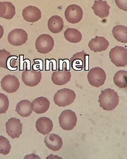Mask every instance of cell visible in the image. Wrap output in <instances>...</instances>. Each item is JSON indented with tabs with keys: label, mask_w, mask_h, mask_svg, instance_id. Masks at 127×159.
<instances>
[{
	"label": "cell",
	"mask_w": 127,
	"mask_h": 159,
	"mask_svg": "<svg viewBox=\"0 0 127 159\" xmlns=\"http://www.w3.org/2000/svg\"><path fill=\"white\" fill-rule=\"evenodd\" d=\"M33 105L30 101L27 100H23L17 103L16 111L21 116L27 117L32 113Z\"/></svg>",
	"instance_id": "obj_21"
},
{
	"label": "cell",
	"mask_w": 127,
	"mask_h": 159,
	"mask_svg": "<svg viewBox=\"0 0 127 159\" xmlns=\"http://www.w3.org/2000/svg\"><path fill=\"white\" fill-rule=\"evenodd\" d=\"M35 45L37 52L41 54H46L52 50L54 41L50 35L44 34L38 37L36 40Z\"/></svg>",
	"instance_id": "obj_6"
},
{
	"label": "cell",
	"mask_w": 127,
	"mask_h": 159,
	"mask_svg": "<svg viewBox=\"0 0 127 159\" xmlns=\"http://www.w3.org/2000/svg\"><path fill=\"white\" fill-rule=\"evenodd\" d=\"M11 55L10 52L3 48L0 50V67L7 69L6 62L7 59Z\"/></svg>",
	"instance_id": "obj_29"
},
{
	"label": "cell",
	"mask_w": 127,
	"mask_h": 159,
	"mask_svg": "<svg viewBox=\"0 0 127 159\" xmlns=\"http://www.w3.org/2000/svg\"><path fill=\"white\" fill-rule=\"evenodd\" d=\"M76 98L75 92L68 88L58 90L53 98L55 104L59 107H65L71 104Z\"/></svg>",
	"instance_id": "obj_3"
},
{
	"label": "cell",
	"mask_w": 127,
	"mask_h": 159,
	"mask_svg": "<svg viewBox=\"0 0 127 159\" xmlns=\"http://www.w3.org/2000/svg\"><path fill=\"white\" fill-rule=\"evenodd\" d=\"M109 45V43L104 37L96 36L88 43V46L90 49L95 52L106 50Z\"/></svg>",
	"instance_id": "obj_14"
},
{
	"label": "cell",
	"mask_w": 127,
	"mask_h": 159,
	"mask_svg": "<svg viewBox=\"0 0 127 159\" xmlns=\"http://www.w3.org/2000/svg\"><path fill=\"white\" fill-rule=\"evenodd\" d=\"M89 55L84 51L77 52L70 58L71 68L76 71L88 70Z\"/></svg>",
	"instance_id": "obj_5"
},
{
	"label": "cell",
	"mask_w": 127,
	"mask_h": 159,
	"mask_svg": "<svg viewBox=\"0 0 127 159\" xmlns=\"http://www.w3.org/2000/svg\"><path fill=\"white\" fill-rule=\"evenodd\" d=\"M110 7L106 1L98 0L94 1L92 8L96 15L101 18H103L108 16Z\"/></svg>",
	"instance_id": "obj_17"
},
{
	"label": "cell",
	"mask_w": 127,
	"mask_h": 159,
	"mask_svg": "<svg viewBox=\"0 0 127 159\" xmlns=\"http://www.w3.org/2000/svg\"><path fill=\"white\" fill-rule=\"evenodd\" d=\"M7 39L9 43L11 45L16 46H20L26 43L28 39V35L24 30L16 28L9 33Z\"/></svg>",
	"instance_id": "obj_9"
},
{
	"label": "cell",
	"mask_w": 127,
	"mask_h": 159,
	"mask_svg": "<svg viewBox=\"0 0 127 159\" xmlns=\"http://www.w3.org/2000/svg\"><path fill=\"white\" fill-rule=\"evenodd\" d=\"M35 126L38 132L45 135L49 134L52 130L53 124L50 119L47 117H43L37 120Z\"/></svg>",
	"instance_id": "obj_18"
},
{
	"label": "cell",
	"mask_w": 127,
	"mask_h": 159,
	"mask_svg": "<svg viewBox=\"0 0 127 159\" xmlns=\"http://www.w3.org/2000/svg\"><path fill=\"white\" fill-rule=\"evenodd\" d=\"M60 126L64 130H70L76 126L77 117L74 112L71 110L63 111L59 117Z\"/></svg>",
	"instance_id": "obj_7"
},
{
	"label": "cell",
	"mask_w": 127,
	"mask_h": 159,
	"mask_svg": "<svg viewBox=\"0 0 127 159\" xmlns=\"http://www.w3.org/2000/svg\"><path fill=\"white\" fill-rule=\"evenodd\" d=\"M111 62L117 67H124L127 64V50L123 47L116 46L109 53Z\"/></svg>",
	"instance_id": "obj_4"
},
{
	"label": "cell",
	"mask_w": 127,
	"mask_h": 159,
	"mask_svg": "<svg viewBox=\"0 0 127 159\" xmlns=\"http://www.w3.org/2000/svg\"><path fill=\"white\" fill-rule=\"evenodd\" d=\"M7 10V7L4 2H0V17L2 18L5 14Z\"/></svg>",
	"instance_id": "obj_32"
},
{
	"label": "cell",
	"mask_w": 127,
	"mask_h": 159,
	"mask_svg": "<svg viewBox=\"0 0 127 159\" xmlns=\"http://www.w3.org/2000/svg\"><path fill=\"white\" fill-rule=\"evenodd\" d=\"M37 59V61L36 62L34 61L35 63L32 65V68L35 71H38L39 69L40 71L43 70V62L40 64L43 60L39 59Z\"/></svg>",
	"instance_id": "obj_30"
},
{
	"label": "cell",
	"mask_w": 127,
	"mask_h": 159,
	"mask_svg": "<svg viewBox=\"0 0 127 159\" xmlns=\"http://www.w3.org/2000/svg\"><path fill=\"white\" fill-rule=\"evenodd\" d=\"M64 22L62 18L57 15H54L49 19L48 26L49 30L54 34L61 32L64 27Z\"/></svg>",
	"instance_id": "obj_20"
},
{
	"label": "cell",
	"mask_w": 127,
	"mask_h": 159,
	"mask_svg": "<svg viewBox=\"0 0 127 159\" xmlns=\"http://www.w3.org/2000/svg\"><path fill=\"white\" fill-rule=\"evenodd\" d=\"M9 106V101L7 96L0 93V114L5 113Z\"/></svg>",
	"instance_id": "obj_27"
},
{
	"label": "cell",
	"mask_w": 127,
	"mask_h": 159,
	"mask_svg": "<svg viewBox=\"0 0 127 159\" xmlns=\"http://www.w3.org/2000/svg\"><path fill=\"white\" fill-rule=\"evenodd\" d=\"M127 72L126 70H120L114 75L113 79L115 84L120 88L127 87Z\"/></svg>",
	"instance_id": "obj_24"
},
{
	"label": "cell",
	"mask_w": 127,
	"mask_h": 159,
	"mask_svg": "<svg viewBox=\"0 0 127 159\" xmlns=\"http://www.w3.org/2000/svg\"><path fill=\"white\" fill-rule=\"evenodd\" d=\"M11 148L9 141L4 136H0V153L7 155L9 153Z\"/></svg>",
	"instance_id": "obj_25"
},
{
	"label": "cell",
	"mask_w": 127,
	"mask_h": 159,
	"mask_svg": "<svg viewBox=\"0 0 127 159\" xmlns=\"http://www.w3.org/2000/svg\"><path fill=\"white\" fill-rule=\"evenodd\" d=\"M6 7L7 10L5 15L2 17L7 20H10L12 19L15 15V8L12 3L9 2H4Z\"/></svg>",
	"instance_id": "obj_26"
},
{
	"label": "cell",
	"mask_w": 127,
	"mask_h": 159,
	"mask_svg": "<svg viewBox=\"0 0 127 159\" xmlns=\"http://www.w3.org/2000/svg\"><path fill=\"white\" fill-rule=\"evenodd\" d=\"M22 14L24 20L32 23L38 21L41 17L40 10L37 7L32 6H29L24 8Z\"/></svg>",
	"instance_id": "obj_15"
},
{
	"label": "cell",
	"mask_w": 127,
	"mask_h": 159,
	"mask_svg": "<svg viewBox=\"0 0 127 159\" xmlns=\"http://www.w3.org/2000/svg\"><path fill=\"white\" fill-rule=\"evenodd\" d=\"M4 29L3 27L0 25V39L2 38L4 34Z\"/></svg>",
	"instance_id": "obj_33"
},
{
	"label": "cell",
	"mask_w": 127,
	"mask_h": 159,
	"mask_svg": "<svg viewBox=\"0 0 127 159\" xmlns=\"http://www.w3.org/2000/svg\"><path fill=\"white\" fill-rule=\"evenodd\" d=\"M115 2L120 9L125 11H127V0H115Z\"/></svg>",
	"instance_id": "obj_31"
},
{
	"label": "cell",
	"mask_w": 127,
	"mask_h": 159,
	"mask_svg": "<svg viewBox=\"0 0 127 159\" xmlns=\"http://www.w3.org/2000/svg\"><path fill=\"white\" fill-rule=\"evenodd\" d=\"M64 36L68 41L73 43L79 42L82 40V36L81 32L74 28H68L64 32Z\"/></svg>",
	"instance_id": "obj_23"
},
{
	"label": "cell",
	"mask_w": 127,
	"mask_h": 159,
	"mask_svg": "<svg viewBox=\"0 0 127 159\" xmlns=\"http://www.w3.org/2000/svg\"><path fill=\"white\" fill-rule=\"evenodd\" d=\"M18 57L15 55H11L9 57L6 62L7 69L12 71L17 70L18 66H16Z\"/></svg>",
	"instance_id": "obj_28"
},
{
	"label": "cell",
	"mask_w": 127,
	"mask_h": 159,
	"mask_svg": "<svg viewBox=\"0 0 127 159\" xmlns=\"http://www.w3.org/2000/svg\"><path fill=\"white\" fill-rule=\"evenodd\" d=\"M0 83L2 89L8 93L15 92L20 86L18 78L15 75L10 74L6 75L3 77Z\"/></svg>",
	"instance_id": "obj_12"
},
{
	"label": "cell",
	"mask_w": 127,
	"mask_h": 159,
	"mask_svg": "<svg viewBox=\"0 0 127 159\" xmlns=\"http://www.w3.org/2000/svg\"><path fill=\"white\" fill-rule=\"evenodd\" d=\"M114 38L118 41L124 43H127V28L119 25L115 26L112 31Z\"/></svg>",
	"instance_id": "obj_22"
},
{
	"label": "cell",
	"mask_w": 127,
	"mask_h": 159,
	"mask_svg": "<svg viewBox=\"0 0 127 159\" xmlns=\"http://www.w3.org/2000/svg\"><path fill=\"white\" fill-rule=\"evenodd\" d=\"M106 77L105 71L103 69L99 67L91 69L87 75L88 80L90 84L97 88L104 84Z\"/></svg>",
	"instance_id": "obj_8"
},
{
	"label": "cell",
	"mask_w": 127,
	"mask_h": 159,
	"mask_svg": "<svg viewBox=\"0 0 127 159\" xmlns=\"http://www.w3.org/2000/svg\"><path fill=\"white\" fill-rule=\"evenodd\" d=\"M83 12L82 8L76 4H71L66 9L65 15L67 20L72 24L79 22L82 19Z\"/></svg>",
	"instance_id": "obj_11"
},
{
	"label": "cell",
	"mask_w": 127,
	"mask_h": 159,
	"mask_svg": "<svg viewBox=\"0 0 127 159\" xmlns=\"http://www.w3.org/2000/svg\"><path fill=\"white\" fill-rule=\"evenodd\" d=\"M33 110L38 114L43 113L49 109L50 102L43 97H40L34 99L32 102Z\"/></svg>",
	"instance_id": "obj_19"
},
{
	"label": "cell",
	"mask_w": 127,
	"mask_h": 159,
	"mask_svg": "<svg viewBox=\"0 0 127 159\" xmlns=\"http://www.w3.org/2000/svg\"><path fill=\"white\" fill-rule=\"evenodd\" d=\"M68 59H59V66L57 70L53 71L51 76L52 82L55 85L61 86L69 82L71 77L69 61Z\"/></svg>",
	"instance_id": "obj_1"
},
{
	"label": "cell",
	"mask_w": 127,
	"mask_h": 159,
	"mask_svg": "<svg viewBox=\"0 0 127 159\" xmlns=\"http://www.w3.org/2000/svg\"><path fill=\"white\" fill-rule=\"evenodd\" d=\"M44 142L50 149L57 151L62 147L63 142L61 138L57 134L51 133L45 137Z\"/></svg>",
	"instance_id": "obj_16"
},
{
	"label": "cell",
	"mask_w": 127,
	"mask_h": 159,
	"mask_svg": "<svg viewBox=\"0 0 127 159\" xmlns=\"http://www.w3.org/2000/svg\"><path fill=\"white\" fill-rule=\"evenodd\" d=\"M6 133L13 139L18 138L22 133V124L19 119L11 118L6 122Z\"/></svg>",
	"instance_id": "obj_13"
},
{
	"label": "cell",
	"mask_w": 127,
	"mask_h": 159,
	"mask_svg": "<svg viewBox=\"0 0 127 159\" xmlns=\"http://www.w3.org/2000/svg\"><path fill=\"white\" fill-rule=\"evenodd\" d=\"M119 97L114 89L107 88L102 90L99 96L100 107L104 110L111 111L118 105Z\"/></svg>",
	"instance_id": "obj_2"
},
{
	"label": "cell",
	"mask_w": 127,
	"mask_h": 159,
	"mask_svg": "<svg viewBox=\"0 0 127 159\" xmlns=\"http://www.w3.org/2000/svg\"><path fill=\"white\" fill-rule=\"evenodd\" d=\"M42 79V74L40 70L35 71L32 68L31 70H27L25 69L22 72L21 79L26 86L34 87L38 85Z\"/></svg>",
	"instance_id": "obj_10"
}]
</instances>
